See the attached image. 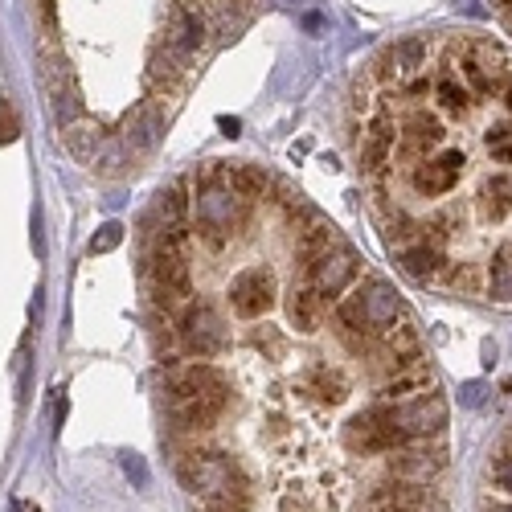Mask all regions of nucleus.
<instances>
[{"label": "nucleus", "mask_w": 512, "mask_h": 512, "mask_svg": "<svg viewBox=\"0 0 512 512\" xmlns=\"http://www.w3.org/2000/svg\"><path fill=\"white\" fill-rule=\"evenodd\" d=\"M500 103H504V111H508V119H512V82H508V87L500 91Z\"/></svg>", "instance_id": "nucleus-36"}, {"label": "nucleus", "mask_w": 512, "mask_h": 512, "mask_svg": "<svg viewBox=\"0 0 512 512\" xmlns=\"http://www.w3.org/2000/svg\"><path fill=\"white\" fill-rule=\"evenodd\" d=\"M173 332H177V345L197 361H213V357H222L230 349V328H226V320L218 316L213 304H193L189 300L177 312Z\"/></svg>", "instance_id": "nucleus-3"}, {"label": "nucleus", "mask_w": 512, "mask_h": 512, "mask_svg": "<svg viewBox=\"0 0 512 512\" xmlns=\"http://www.w3.org/2000/svg\"><path fill=\"white\" fill-rule=\"evenodd\" d=\"M230 394H201V398H181L168 402V422H173L177 435H205L218 426V418L226 414Z\"/></svg>", "instance_id": "nucleus-7"}, {"label": "nucleus", "mask_w": 512, "mask_h": 512, "mask_svg": "<svg viewBox=\"0 0 512 512\" xmlns=\"http://www.w3.org/2000/svg\"><path fill=\"white\" fill-rule=\"evenodd\" d=\"M443 467H447V443H443V435L439 439L406 443V447H398V451L386 455V476H398V480L431 484L443 472Z\"/></svg>", "instance_id": "nucleus-6"}, {"label": "nucleus", "mask_w": 512, "mask_h": 512, "mask_svg": "<svg viewBox=\"0 0 512 512\" xmlns=\"http://www.w3.org/2000/svg\"><path fill=\"white\" fill-rule=\"evenodd\" d=\"M480 512H512V500H504V496H484V500H480Z\"/></svg>", "instance_id": "nucleus-33"}, {"label": "nucleus", "mask_w": 512, "mask_h": 512, "mask_svg": "<svg viewBox=\"0 0 512 512\" xmlns=\"http://www.w3.org/2000/svg\"><path fill=\"white\" fill-rule=\"evenodd\" d=\"M271 185H275V177H267L263 168H254V164H238V168H230V189H234L242 201H259Z\"/></svg>", "instance_id": "nucleus-22"}, {"label": "nucleus", "mask_w": 512, "mask_h": 512, "mask_svg": "<svg viewBox=\"0 0 512 512\" xmlns=\"http://www.w3.org/2000/svg\"><path fill=\"white\" fill-rule=\"evenodd\" d=\"M17 136V119H13V111H9V103L0 99V144H9Z\"/></svg>", "instance_id": "nucleus-32"}, {"label": "nucleus", "mask_w": 512, "mask_h": 512, "mask_svg": "<svg viewBox=\"0 0 512 512\" xmlns=\"http://www.w3.org/2000/svg\"><path fill=\"white\" fill-rule=\"evenodd\" d=\"M431 87H435V82L426 78V74H418V78H410V82H406V99H410V103L431 99Z\"/></svg>", "instance_id": "nucleus-31"}, {"label": "nucleus", "mask_w": 512, "mask_h": 512, "mask_svg": "<svg viewBox=\"0 0 512 512\" xmlns=\"http://www.w3.org/2000/svg\"><path fill=\"white\" fill-rule=\"evenodd\" d=\"M340 443H345L349 455H390V451H398V447H406L414 439L398 422V406L394 402H377V406H365L361 414H353L345 422Z\"/></svg>", "instance_id": "nucleus-1"}, {"label": "nucleus", "mask_w": 512, "mask_h": 512, "mask_svg": "<svg viewBox=\"0 0 512 512\" xmlns=\"http://www.w3.org/2000/svg\"><path fill=\"white\" fill-rule=\"evenodd\" d=\"M160 213H164V222H189V181H177L164 193Z\"/></svg>", "instance_id": "nucleus-27"}, {"label": "nucleus", "mask_w": 512, "mask_h": 512, "mask_svg": "<svg viewBox=\"0 0 512 512\" xmlns=\"http://www.w3.org/2000/svg\"><path fill=\"white\" fill-rule=\"evenodd\" d=\"M250 508H254V484H242V488H222L205 496L201 512H250Z\"/></svg>", "instance_id": "nucleus-24"}, {"label": "nucleus", "mask_w": 512, "mask_h": 512, "mask_svg": "<svg viewBox=\"0 0 512 512\" xmlns=\"http://www.w3.org/2000/svg\"><path fill=\"white\" fill-rule=\"evenodd\" d=\"M398 267L414 279V283H435L443 271H451L455 263L447 259V250H439V246H431L426 238H418V242H410V246H398Z\"/></svg>", "instance_id": "nucleus-11"}, {"label": "nucleus", "mask_w": 512, "mask_h": 512, "mask_svg": "<svg viewBox=\"0 0 512 512\" xmlns=\"http://www.w3.org/2000/svg\"><path fill=\"white\" fill-rule=\"evenodd\" d=\"M398 406V422L406 426V435L418 443V439H439L443 426H447V402L431 390V394H418V398H406V402H394Z\"/></svg>", "instance_id": "nucleus-8"}, {"label": "nucleus", "mask_w": 512, "mask_h": 512, "mask_svg": "<svg viewBox=\"0 0 512 512\" xmlns=\"http://www.w3.org/2000/svg\"><path fill=\"white\" fill-rule=\"evenodd\" d=\"M431 390H435L431 369L418 365V369H406V373H394V377L381 381V386H377V398H381V402H406V398L431 394Z\"/></svg>", "instance_id": "nucleus-15"}, {"label": "nucleus", "mask_w": 512, "mask_h": 512, "mask_svg": "<svg viewBox=\"0 0 512 512\" xmlns=\"http://www.w3.org/2000/svg\"><path fill=\"white\" fill-rule=\"evenodd\" d=\"M488 472H492V484L496 492H508L512 496V435L492 451V463H488Z\"/></svg>", "instance_id": "nucleus-26"}, {"label": "nucleus", "mask_w": 512, "mask_h": 512, "mask_svg": "<svg viewBox=\"0 0 512 512\" xmlns=\"http://www.w3.org/2000/svg\"><path fill=\"white\" fill-rule=\"evenodd\" d=\"M484 267H476V263H463V267H455V275H451V287L455 291H463V295H484Z\"/></svg>", "instance_id": "nucleus-28"}, {"label": "nucleus", "mask_w": 512, "mask_h": 512, "mask_svg": "<svg viewBox=\"0 0 512 512\" xmlns=\"http://www.w3.org/2000/svg\"><path fill=\"white\" fill-rule=\"evenodd\" d=\"M201 41H205V21H201L193 9L177 5L173 13H168V50L181 54V58L189 62V58L201 50Z\"/></svg>", "instance_id": "nucleus-13"}, {"label": "nucleus", "mask_w": 512, "mask_h": 512, "mask_svg": "<svg viewBox=\"0 0 512 512\" xmlns=\"http://www.w3.org/2000/svg\"><path fill=\"white\" fill-rule=\"evenodd\" d=\"M492 5H500V9H512V0H492Z\"/></svg>", "instance_id": "nucleus-37"}, {"label": "nucleus", "mask_w": 512, "mask_h": 512, "mask_svg": "<svg viewBox=\"0 0 512 512\" xmlns=\"http://www.w3.org/2000/svg\"><path fill=\"white\" fill-rule=\"evenodd\" d=\"M361 168H365V177L373 181H386L394 173V144L390 140H377V136H361Z\"/></svg>", "instance_id": "nucleus-19"}, {"label": "nucleus", "mask_w": 512, "mask_h": 512, "mask_svg": "<svg viewBox=\"0 0 512 512\" xmlns=\"http://www.w3.org/2000/svg\"><path fill=\"white\" fill-rule=\"evenodd\" d=\"M361 291V308H365V320L373 332L381 328H390L398 316H402V304H398V291L386 283V279H369L357 287Z\"/></svg>", "instance_id": "nucleus-12"}, {"label": "nucleus", "mask_w": 512, "mask_h": 512, "mask_svg": "<svg viewBox=\"0 0 512 512\" xmlns=\"http://www.w3.org/2000/svg\"><path fill=\"white\" fill-rule=\"evenodd\" d=\"M422 58H426V46H422V41H406V46H398V50H390V54H386V66H381V78L414 74V70L422 66Z\"/></svg>", "instance_id": "nucleus-23"}, {"label": "nucleus", "mask_w": 512, "mask_h": 512, "mask_svg": "<svg viewBox=\"0 0 512 512\" xmlns=\"http://www.w3.org/2000/svg\"><path fill=\"white\" fill-rule=\"evenodd\" d=\"M123 242V226L119 222H107L95 238H91V254H107V250H115Z\"/></svg>", "instance_id": "nucleus-30"}, {"label": "nucleus", "mask_w": 512, "mask_h": 512, "mask_svg": "<svg viewBox=\"0 0 512 512\" xmlns=\"http://www.w3.org/2000/svg\"><path fill=\"white\" fill-rule=\"evenodd\" d=\"M508 13H512V9H508Z\"/></svg>", "instance_id": "nucleus-39"}, {"label": "nucleus", "mask_w": 512, "mask_h": 512, "mask_svg": "<svg viewBox=\"0 0 512 512\" xmlns=\"http://www.w3.org/2000/svg\"><path fill=\"white\" fill-rule=\"evenodd\" d=\"M160 132H164V115H160L156 107H144V111L132 119V127H127V144H132L136 152H152L156 140H160Z\"/></svg>", "instance_id": "nucleus-21"}, {"label": "nucleus", "mask_w": 512, "mask_h": 512, "mask_svg": "<svg viewBox=\"0 0 512 512\" xmlns=\"http://www.w3.org/2000/svg\"><path fill=\"white\" fill-rule=\"evenodd\" d=\"M484 295L488 300H500V304H512V250L500 246L492 254V263L484 267Z\"/></svg>", "instance_id": "nucleus-18"}, {"label": "nucleus", "mask_w": 512, "mask_h": 512, "mask_svg": "<svg viewBox=\"0 0 512 512\" xmlns=\"http://www.w3.org/2000/svg\"><path fill=\"white\" fill-rule=\"evenodd\" d=\"M295 390H300V398H308V402L340 406V402L349 398L353 381H349L345 369H336V365H312V369H304L300 381H295Z\"/></svg>", "instance_id": "nucleus-10"}, {"label": "nucleus", "mask_w": 512, "mask_h": 512, "mask_svg": "<svg viewBox=\"0 0 512 512\" xmlns=\"http://www.w3.org/2000/svg\"><path fill=\"white\" fill-rule=\"evenodd\" d=\"M127 476H136V480H140V484H144V480H148V476H144V467H140V463H136V459H127Z\"/></svg>", "instance_id": "nucleus-35"}, {"label": "nucleus", "mask_w": 512, "mask_h": 512, "mask_svg": "<svg viewBox=\"0 0 512 512\" xmlns=\"http://www.w3.org/2000/svg\"><path fill=\"white\" fill-rule=\"evenodd\" d=\"M480 213H484V222H508L512 218V177L508 173H496L484 181Z\"/></svg>", "instance_id": "nucleus-17"}, {"label": "nucleus", "mask_w": 512, "mask_h": 512, "mask_svg": "<svg viewBox=\"0 0 512 512\" xmlns=\"http://www.w3.org/2000/svg\"><path fill=\"white\" fill-rule=\"evenodd\" d=\"M508 250H512V242H508Z\"/></svg>", "instance_id": "nucleus-38"}, {"label": "nucleus", "mask_w": 512, "mask_h": 512, "mask_svg": "<svg viewBox=\"0 0 512 512\" xmlns=\"http://www.w3.org/2000/svg\"><path fill=\"white\" fill-rule=\"evenodd\" d=\"M463 173H467V156L459 148H439L431 156H422L418 164H410L406 181L418 197H443L463 181Z\"/></svg>", "instance_id": "nucleus-4"}, {"label": "nucleus", "mask_w": 512, "mask_h": 512, "mask_svg": "<svg viewBox=\"0 0 512 512\" xmlns=\"http://www.w3.org/2000/svg\"><path fill=\"white\" fill-rule=\"evenodd\" d=\"M279 512H324V496L320 492H287L279 500Z\"/></svg>", "instance_id": "nucleus-29"}, {"label": "nucleus", "mask_w": 512, "mask_h": 512, "mask_svg": "<svg viewBox=\"0 0 512 512\" xmlns=\"http://www.w3.org/2000/svg\"><path fill=\"white\" fill-rule=\"evenodd\" d=\"M275 295H279V279L271 267H246L230 283V312L238 320H259L275 308Z\"/></svg>", "instance_id": "nucleus-5"}, {"label": "nucleus", "mask_w": 512, "mask_h": 512, "mask_svg": "<svg viewBox=\"0 0 512 512\" xmlns=\"http://www.w3.org/2000/svg\"><path fill=\"white\" fill-rule=\"evenodd\" d=\"M300 275H304V283L320 295L324 304H328V300H340V295H345V291L361 279V254L336 234L312 263L300 267Z\"/></svg>", "instance_id": "nucleus-2"}, {"label": "nucleus", "mask_w": 512, "mask_h": 512, "mask_svg": "<svg viewBox=\"0 0 512 512\" xmlns=\"http://www.w3.org/2000/svg\"><path fill=\"white\" fill-rule=\"evenodd\" d=\"M201 394H230L226 373L213 361H189L185 369H177L173 377H168V402L201 398Z\"/></svg>", "instance_id": "nucleus-9"}, {"label": "nucleus", "mask_w": 512, "mask_h": 512, "mask_svg": "<svg viewBox=\"0 0 512 512\" xmlns=\"http://www.w3.org/2000/svg\"><path fill=\"white\" fill-rule=\"evenodd\" d=\"M62 132H66V148H70L78 160H91L95 148L103 144V132H107V127L95 123V119H74V123L62 127Z\"/></svg>", "instance_id": "nucleus-20"}, {"label": "nucleus", "mask_w": 512, "mask_h": 512, "mask_svg": "<svg viewBox=\"0 0 512 512\" xmlns=\"http://www.w3.org/2000/svg\"><path fill=\"white\" fill-rule=\"evenodd\" d=\"M484 148L496 164H512V119H500L488 127V136H484Z\"/></svg>", "instance_id": "nucleus-25"}, {"label": "nucleus", "mask_w": 512, "mask_h": 512, "mask_svg": "<svg viewBox=\"0 0 512 512\" xmlns=\"http://www.w3.org/2000/svg\"><path fill=\"white\" fill-rule=\"evenodd\" d=\"M431 95H435L439 111H443V115H455V119H463L467 111H472V107H476V95H472V91H467V82H463V78H455L451 70L435 78V87H431Z\"/></svg>", "instance_id": "nucleus-16"}, {"label": "nucleus", "mask_w": 512, "mask_h": 512, "mask_svg": "<svg viewBox=\"0 0 512 512\" xmlns=\"http://www.w3.org/2000/svg\"><path fill=\"white\" fill-rule=\"evenodd\" d=\"M484 402V386L472 381V386H463V406H480Z\"/></svg>", "instance_id": "nucleus-34"}, {"label": "nucleus", "mask_w": 512, "mask_h": 512, "mask_svg": "<svg viewBox=\"0 0 512 512\" xmlns=\"http://www.w3.org/2000/svg\"><path fill=\"white\" fill-rule=\"evenodd\" d=\"M324 300L308 287V283H300V287H291L287 291V324L295 328V332H320V324H324Z\"/></svg>", "instance_id": "nucleus-14"}]
</instances>
